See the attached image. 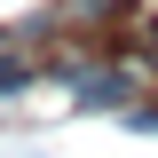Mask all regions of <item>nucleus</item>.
I'll use <instances>...</instances> for the list:
<instances>
[{
    "label": "nucleus",
    "mask_w": 158,
    "mask_h": 158,
    "mask_svg": "<svg viewBox=\"0 0 158 158\" xmlns=\"http://www.w3.org/2000/svg\"><path fill=\"white\" fill-rule=\"evenodd\" d=\"M32 87V63L16 56V40H0V95H24Z\"/></svg>",
    "instance_id": "obj_2"
},
{
    "label": "nucleus",
    "mask_w": 158,
    "mask_h": 158,
    "mask_svg": "<svg viewBox=\"0 0 158 158\" xmlns=\"http://www.w3.org/2000/svg\"><path fill=\"white\" fill-rule=\"evenodd\" d=\"M142 48H150V63H158V16H150V24H142Z\"/></svg>",
    "instance_id": "obj_3"
},
{
    "label": "nucleus",
    "mask_w": 158,
    "mask_h": 158,
    "mask_svg": "<svg viewBox=\"0 0 158 158\" xmlns=\"http://www.w3.org/2000/svg\"><path fill=\"white\" fill-rule=\"evenodd\" d=\"M56 79H71L79 111H127V103H135V87H142L135 63H56Z\"/></svg>",
    "instance_id": "obj_1"
}]
</instances>
